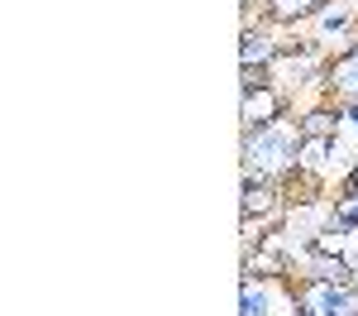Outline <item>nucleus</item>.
Returning a JSON list of instances; mask_svg holds the SVG:
<instances>
[{
    "label": "nucleus",
    "instance_id": "nucleus-1",
    "mask_svg": "<svg viewBox=\"0 0 358 316\" xmlns=\"http://www.w3.org/2000/svg\"><path fill=\"white\" fill-rule=\"evenodd\" d=\"M301 125L296 120H277L263 130L244 135V177H273V182H292L296 177V158H301Z\"/></svg>",
    "mask_w": 358,
    "mask_h": 316
},
{
    "label": "nucleus",
    "instance_id": "nucleus-2",
    "mask_svg": "<svg viewBox=\"0 0 358 316\" xmlns=\"http://www.w3.org/2000/svg\"><path fill=\"white\" fill-rule=\"evenodd\" d=\"M296 312L310 316H358V287L354 283H325V278H292Z\"/></svg>",
    "mask_w": 358,
    "mask_h": 316
},
{
    "label": "nucleus",
    "instance_id": "nucleus-3",
    "mask_svg": "<svg viewBox=\"0 0 358 316\" xmlns=\"http://www.w3.org/2000/svg\"><path fill=\"white\" fill-rule=\"evenodd\" d=\"M287 115V96L277 91L273 82L263 86H248V91H239V130H263V125H277Z\"/></svg>",
    "mask_w": 358,
    "mask_h": 316
},
{
    "label": "nucleus",
    "instance_id": "nucleus-4",
    "mask_svg": "<svg viewBox=\"0 0 358 316\" xmlns=\"http://www.w3.org/2000/svg\"><path fill=\"white\" fill-rule=\"evenodd\" d=\"M325 91L330 101H358V43H349L344 53L325 62Z\"/></svg>",
    "mask_w": 358,
    "mask_h": 316
},
{
    "label": "nucleus",
    "instance_id": "nucleus-5",
    "mask_svg": "<svg viewBox=\"0 0 358 316\" xmlns=\"http://www.w3.org/2000/svg\"><path fill=\"white\" fill-rule=\"evenodd\" d=\"M330 0H263V15L273 20L277 29H296V25H310Z\"/></svg>",
    "mask_w": 358,
    "mask_h": 316
},
{
    "label": "nucleus",
    "instance_id": "nucleus-6",
    "mask_svg": "<svg viewBox=\"0 0 358 316\" xmlns=\"http://www.w3.org/2000/svg\"><path fill=\"white\" fill-rule=\"evenodd\" d=\"M296 316H310V312H296Z\"/></svg>",
    "mask_w": 358,
    "mask_h": 316
}]
</instances>
